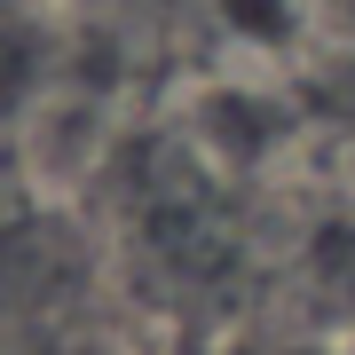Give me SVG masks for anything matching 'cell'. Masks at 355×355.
Instances as JSON below:
<instances>
[{
  "instance_id": "1",
  "label": "cell",
  "mask_w": 355,
  "mask_h": 355,
  "mask_svg": "<svg viewBox=\"0 0 355 355\" xmlns=\"http://www.w3.org/2000/svg\"><path fill=\"white\" fill-rule=\"evenodd\" d=\"M48 79H55V32L32 8L0 0V127L32 119L40 95H48Z\"/></svg>"
}]
</instances>
